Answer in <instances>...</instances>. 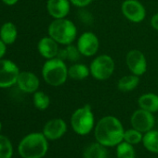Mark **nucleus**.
I'll return each mask as SVG.
<instances>
[{
	"instance_id": "obj_1",
	"label": "nucleus",
	"mask_w": 158,
	"mask_h": 158,
	"mask_svg": "<svg viewBox=\"0 0 158 158\" xmlns=\"http://www.w3.org/2000/svg\"><path fill=\"white\" fill-rule=\"evenodd\" d=\"M125 129L121 121L114 116L102 118L94 128L96 142L105 147H116L124 141Z\"/></svg>"
},
{
	"instance_id": "obj_2",
	"label": "nucleus",
	"mask_w": 158,
	"mask_h": 158,
	"mask_svg": "<svg viewBox=\"0 0 158 158\" xmlns=\"http://www.w3.org/2000/svg\"><path fill=\"white\" fill-rule=\"evenodd\" d=\"M17 151L21 158H43L48 151V140L42 132H31L21 138Z\"/></svg>"
},
{
	"instance_id": "obj_3",
	"label": "nucleus",
	"mask_w": 158,
	"mask_h": 158,
	"mask_svg": "<svg viewBox=\"0 0 158 158\" xmlns=\"http://www.w3.org/2000/svg\"><path fill=\"white\" fill-rule=\"evenodd\" d=\"M47 33L62 46L72 44L77 39L76 25L67 18L53 19L47 27Z\"/></svg>"
},
{
	"instance_id": "obj_4",
	"label": "nucleus",
	"mask_w": 158,
	"mask_h": 158,
	"mask_svg": "<svg viewBox=\"0 0 158 158\" xmlns=\"http://www.w3.org/2000/svg\"><path fill=\"white\" fill-rule=\"evenodd\" d=\"M41 73L45 82L53 87L63 85L69 78L67 64L59 57L47 59L42 67Z\"/></svg>"
},
{
	"instance_id": "obj_5",
	"label": "nucleus",
	"mask_w": 158,
	"mask_h": 158,
	"mask_svg": "<svg viewBox=\"0 0 158 158\" xmlns=\"http://www.w3.org/2000/svg\"><path fill=\"white\" fill-rule=\"evenodd\" d=\"M72 130L78 135L89 134L95 128V117L90 105H85L72 114L70 119Z\"/></svg>"
},
{
	"instance_id": "obj_6",
	"label": "nucleus",
	"mask_w": 158,
	"mask_h": 158,
	"mask_svg": "<svg viewBox=\"0 0 158 158\" xmlns=\"http://www.w3.org/2000/svg\"><path fill=\"white\" fill-rule=\"evenodd\" d=\"M90 76L100 81L110 79L115 69V63L113 57L106 54L96 56L89 64Z\"/></svg>"
},
{
	"instance_id": "obj_7",
	"label": "nucleus",
	"mask_w": 158,
	"mask_h": 158,
	"mask_svg": "<svg viewBox=\"0 0 158 158\" xmlns=\"http://www.w3.org/2000/svg\"><path fill=\"white\" fill-rule=\"evenodd\" d=\"M75 45L82 56L91 57L96 56L100 49V40L93 31H84L77 37Z\"/></svg>"
},
{
	"instance_id": "obj_8",
	"label": "nucleus",
	"mask_w": 158,
	"mask_h": 158,
	"mask_svg": "<svg viewBox=\"0 0 158 158\" xmlns=\"http://www.w3.org/2000/svg\"><path fill=\"white\" fill-rule=\"evenodd\" d=\"M126 65L129 72L138 77L144 75L148 69L147 58L139 49H131L127 53Z\"/></svg>"
},
{
	"instance_id": "obj_9",
	"label": "nucleus",
	"mask_w": 158,
	"mask_h": 158,
	"mask_svg": "<svg viewBox=\"0 0 158 158\" xmlns=\"http://www.w3.org/2000/svg\"><path fill=\"white\" fill-rule=\"evenodd\" d=\"M123 16L133 23L142 22L147 15L144 5L140 0H125L121 5Z\"/></svg>"
},
{
	"instance_id": "obj_10",
	"label": "nucleus",
	"mask_w": 158,
	"mask_h": 158,
	"mask_svg": "<svg viewBox=\"0 0 158 158\" xmlns=\"http://www.w3.org/2000/svg\"><path fill=\"white\" fill-rule=\"evenodd\" d=\"M19 67L9 59H0V89L9 88L17 84L20 74Z\"/></svg>"
},
{
	"instance_id": "obj_11",
	"label": "nucleus",
	"mask_w": 158,
	"mask_h": 158,
	"mask_svg": "<svg viewBox=\"0 0 158 158\" xmlns=\"http://www.w3.org/2000/svg\"><path fill=\"white\" fill-rule=\"evenodd\" d=\"M130 123L133 129L144 134L154 130L156 125V118L153 113L139 108L131 115Z\"/></svg>"
},
{
	"instance_id": "obj_12",
	"label": "nucleus",
	"mask_w": 158,
	"mask_h": 158,
	"mask_svg": "<svg viewBox=\"0 0 158 158\" xmlns=\"http://www.w3.org/2000/svg\"><path fill=\"white\" fill-rule=\"evenodd\" d=\"M67 132V124L62 118L49 119L43 127L42 133L48 141H57Z\"/></svg>"
},
{
	"instance_id": "obj_13",
	"label": "nucleus",
	"mask_w": 158,
	"mask_h": 158,
	"mask_svg": "<svg viewBox=\"0 0 158 158\" xmlns=\"http://www.w3.org/2000/svg\"><path fill=\"white\" fill-rule=\"evenodd\" d=\"M16 85L25 94H34L39 89L40 80L34 72L20 71Z\"/></svg>"
},
{
	"instance_id": "obj_14",
	"label": "nucleus",
	"mask_w": 158,
	"mask_h": 158,
	"mask_svg": "<svg viewBox=\"0 0 158 158\" xmlns=\"http://www.w3.org/2000/svg\"><path fill=\"white\" fill-rule=\"evenodd\" d=\"M71 2L69 0H47V11L53 19L67 18L71 11Z\"/></svg>"
},
{
	"instance_id": "obj_15",
	"label": "nucleus",
	"mask_w": 158,
	"mask_h": 158,
	"mask_svg": "<svg viewBox=\"0 0 158 158\" xmlns=\"http://www.w3.org/2000/svg\"><path fill=\"white\" fill-rule=\"evenodd\" d=\"M37 51L40 56L46 59L57 57L60 51V44L50 36L42 37L37 44Z\"/></svg>"
},
{
	"instance_id": "obj_16",
	"label": "nucleus",
	"mask_w": 158,
	"mask_h": 158,
	"mask_svg": "<svg viewBox=\"0 0 158 158\" xmlns=\"http://www.w3.org/2000/svg\"><path fill=\"white\" fill-rule=\"evenodd\" d=\"M139 107L151 112L153 114L158 112V94L155 93H146L142 94L138 99Z\"/></svg>"
},
{
	"instance_id": "obj_17",
	"label": "nucleus",
	"mask_w": 158,
	"mask_h": 158,
	"mask_svg": "<svg viewBox=\"0 0 158 158\" xmlns=\"http://www.w3.org/2000/svg\"><path fill=\"white\" fill-rule=\"evenodd\" d=\"M90 76L89 66L83 63H73L68 67V77L74 81H83Z\"/></svg>"
},
{
	"instance_id": "obj_18",
	"label": "nucleus",
	"mask_w": 158,
	"mask_h": 158,
	"mask_svg": "<svg viewBox=\"0 0 158 158\" xmlns=\"http://www.w3.org/2000/svg\"><path fill=\"white\" fill-rule=\"evenodd\" d=\"M81 56H82L78 50V48L74 44H68V45L63 46L62 48H60V51L57 56V57L61 58V60H63L65 62L68 61L71 63L78 62Z\"/></svg>"
},
{
	"instance_id": "obj_19",
	"label": "nucleus",
	"mask_w": 158,
	"mask_h": 158,
	"mask_svg": "<svg viewBox=\"0 0 158 158\" xmlns=\"http://www.w3.org/2000/svg\"><path fill=\"white\" fill-rule=\"evenodd\" d=\"M18 37V30L15 24L10 21L5 22L0 28V39L7 44H12L15 43Z\"/></svg>"
},
{
	"instance_id": "obj_20",
	"label": "nucleus",
	"mask_w": 158,
	"mask_h": 158,
	"mask_svg": "<svg viewBox=\"0 0 158 158\" xmlns=\"http://www.w3.org/2000/svg\"><path fill=\"white\" fill-rule=\"evenodd\" d=\"M140 84V77L134 74L125 75L117 81V89L123 93H129L134 91Z\"/></svg>"
},
{
	"instance_id": "obj_21",
	"label": "nucleus",
	"mask_w": 158,
	"mask_h": 158,
	"mask_svg": "<svg viewBox=\"0 0 158 158\" xmlns=\"http://www.w3.org/2000/svg\"><path fill=\"white\" fill-rule=\"evenodd\" d=\"M108 157V151L107 147L103 146L102 144L99 143L98 142L92 143L88 144L84 152L83 158H107Z\"/></svg>"
},
{
	"instance_id": "obj_22",
	"label": "nucleus",
	"mask_w": 158,
	"mask_h": 158,
	"mask_svg": "<svg viewBox=\"0 0 158 158\" xmlns=\"http://www.w3.org/2000/svg\"><path fill=\"white\" fill-rule=\"evenodd\" d=\"M142 144L144 148L152 153L158 155V131L152 130L143 134L142 138Z\"/></svg>"
},
{
	"instance_id": "obj_23",
	"label": "nucleus",
	"mask_w": 158,
	"mask_h": 158,
	"mask_svg": "<svg viewBox=\"0 0 158 158\" xmlns=\"http://www.w3.org/2000/svg\"><path fill=\"white\" fill-rule=\"evenodd\" d=\"M33 103L36 109L44 111L48 108L50 105V98L46 93L42 91H37L33 94Z\"/></svg>"
},
{
	"instance_id": "obj_24",
	"label": "nucleus",
	"mask_w": 158,
	"mask_h": 158,
	"mask_svg": "<svg viewBox=\"0 0 158 158\" xmlns=\"http://www.w3.org/2000/svg\"><path fill=\"white\" fill-rule=\"evenodd\" d=\"M14 155L13 144L10 139L3 134H0V158H12Z\"/></svg>"
},
{
	"instance_id": "obj_25",
	"label": "nucleus",
	"mask_w": 158,
	"mask_h": 158,
	"mask_svg": "<svg viewBox=\"0 0 158 158\" xmlns=\"http://www.w3.org/2000/svg\"><path fill=\"white\" fill-rule=\"evenodd\" d=\"M116 157L135 158L136 153H135L134 146L123 141L116 146Z\"/></svg>"
},
{
	"instance_id": "obj_26",
	"label": "nucleus",
	"mask_w": 158,
	"mask_h": 158,
	"mask_svg": "<svg viewBox=\"0 0 158 158\" xmlns=\"http://www.w3.org/2000/svg\"><path fill=\"white\" fill-rule=\"evenodd\" d=\"M142 138H143V133H142L141 131H139L133 128L125 131L124 142H126L133 146L141 143L142 142Z\"/></svg>"
},
{
	"instance_id": "obj_27",
	"label": "nucleus",
	"mask_w": 158,
	"mask_h": 158,
	"mask_svg": "<svg viewBox=\"0 0 158 158\" xmlns=\"http://www.w3.org/2000/svg\"><path fill=\"white\" fill-rule=\"evenodd\" d=\"M72 4V6H74L75 7L78 8H85L87 6H88L93 0H69Z\"/></svg>"
},
{
	"instance_id": "obj_28",
	"label": "nucleus",
	"mask_w": 158,
	"mask_h": 158,
	"mask_svg": "<svg viewBox=\"0 0 158 158\" xmlns=\"http://www.w3.org/2000/svg\"><path fill=\"white\" fill-rule=\"evenodd\" d=\"M150 24L152 26V28L156 31H158V12L155 13L152 18H151V20H150Z\"/></svg>"
},
{
	"instance_id": "obj_29",
	"label": "nucleus",
	"mask_w": 158,
	"mask_h": 158,
	"mask_svg": "<svg viewBox=\"0 0 158 158\" xmlns=\"http://www.w3.org/2000/svg\"><path fill=\"white\" fill-rule=\"evenodd\" d=\"M7 52V44L0 39V59L4 57Z\"/></svg>"
},
{
	"instance_id": "obj_30",
	"label": "nucleus",
	"mask_w": 158,
	"mask_h": 158,
	"mask_svg": "<svg viewBox=\"0 0 158 158\" xmlns=\"http://www.w3.org/2000/svg\"><path fill=\"white\" fill-rule=\"evenodd\" d=\"M18 1H19V0H2V2H3L4 4L7 5V6H13V5H15V4H17Z\"/></svg>"
},
{
	"instance_id": "obj_31",
	"label": "nucleus",
	"mask_w": 158,
	"mask_h": 158,
	"mask_svg": "<svg viewBox=\"0 0 158 158\" xmlns=\"http://www.w3.org/2000/svg\"><path fill=\"white\" fill-rule=\"evenodd\" d=\"M1 131H2V122L0 120V134H1Z\"/></svg>"
},
{
	"instance_id": "obj_32",
	"label": "nucleus",
	"mask_w": 158,
	"mask_h": 158,
	"mask_svg": "<svg viewBox=\"0 0 158 158\" xmlns=\"http://www.w3.org/2000/svg\"><path fill=\"white\" fill-rule=\"evenodd\" d=\"M157 125H158V118H157Z\"/></svg>"
},
{
	"instance_id": "obj_33",
	"label": "nucleus",
	"mask_w": 158,
	"mask_h": 158,
	"mask_svg": "<svg viewBox=\"0 0 158 158\" xmlns=\"http://www.w3.org/2000/svg\"><path fill=\"white\" fill-rule=\"evenodd\" d=\"M157 158H158V157H157Z\"/></svg>"
}]
</instances>
